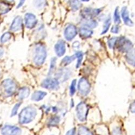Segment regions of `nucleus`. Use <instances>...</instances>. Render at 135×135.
Here are the masks:
<instances>
[{"mask_svg": "<svg viewBox=\"0 0 135 135\" xmlns=\"http://www.w3.org/2000/svg\"><path fill=\"white\" fill-rule=\"evenodd\" d=\"M78 89L81 95L86 96L90 91V84L85 78H82L78 82Z\"/></svg>", "mask_w": 135, "mask_h": 135, "instance_id": "423d86ee", "label": "nucleus"}, {"mask_svg": "<svg viewBox=\"0 0 135 135\" xmlns=\"http://www.w3.org/2000/svg\"><path fill=\"white\" fill-rule=\"evenodd\" d=\"M75 55H76V58L77 59V60H78L77 62V64H76V68H78L80 67V66L81 64L82 61L83 60V54L82 52L78 51V52H77Z\"/></svg>", "mask_w": 135, "mask_h": 135, "instance_id": "bb28decb", "label": "nucleus"}, {"mask_svg": "<svg viewBox=\"0 0 135 135\" xmlns=\"http://www.w3.org/2000/svg\"><path fill=\"white\" fill-rule=\"evenodd\" d=\"M82 1H84V2H88L89 1V0H82Z\"/></svg>", "mask_w": 135, "mask_h": 135, "instance_id": "79ce46f5", "label": "nucleus"}, {"mask_svg": "<svg viewBox=\"0 0 135 135\" xmlns=\"http://www.w3.org/2000/svg\"><path fill=\"white\" fill-rule=\"evenodd\" d=\"M118 49L122 52H128L131 49L132 44L131 42L126 38H120L117 43ZM115 43V44H116Z\"/></svg>", "mask_w": 135, "mask_h": 135, "instance_id": "1a4fd4ad", "label": "nucleus"}, {"mask_svg": "<svg viewBox=\"0 0 135 135\" xmlns=\"http://www.w3.org/2000/svg\"><path fill=\"white\" fill-rule=\"evenodd\" d=\"M70 5L74 11H76L81 6V3L78 0H70Z\"/></svg>", "mask_w": 135, "mask_h": 135, "instance_id": "5701e85b", "label": "nucleus"}, {"mask_svg": "<svg viewBox=\"0 0 135 135\" xmlns=\"http://www.w3.org/2000/svg\"><path fill=\"white\" fill-rule=\"evenodd\" d=\"M7 1H8V2H12V1H13L14 0H7Z\"/></svg>", "mask_w": 135, "mask_h": 135, "instance_id": "a19ab883", "label": "nucleus"}, {"mask_svg": "<svg viewBox=\"0 0 135 135\" xmlns=\"http://www.w3.org/2000/svg\"><path fill=\"white\" fill-rule=\"evenodd\" d=\"M10 38H11V34L9 32H7L2 35L1 38H0V41H1L2 43H4L8 42L10 39Z\"/></svg>", "mask_w": 135, "mask_h": 135, "instance_id": "c85d7f7f", "label": "nucleus"}, {"mask_svg": "<svg viewBox=\"0 0 135 135\" xmlns=\"http://www.w3.org/2000/svg\"><path fill=\"white\" fill-rule=\"evenodd\" d=\"M59 121H60L59 117H58L57 116H55L51 118L49 120V124L50 126H55L57 124L59 123Z\"/></svg>", "mask_w": 135, "mask_h": 135, "instance_id": "473e14b6", "label": "nucleus"}, {"mask_svg": "<svg viewBox=\"0 0 135 135\" xmlns=\"http://www.w3.org/2000/svg\"><path fill=\"white\" fill-rule=\"evenodd\" d=\"M1 133L2 135H21L22 130L17 127L6 125L2 128Z\"/></svg>", "mask_w": 135, "mask_h": 135, "instance_id": "39448f33", "label": "nucleus"}, {"mask_svg": "<svg viewBox=\"0 0 135 135\" xmlns=\"http://www.w3.org/2000/svg\"><path fill=\"white\" fill-rule=\"evenodd\" d=\"M100 10L99 9H89L85 8L83 11V16L85 17H93L96 16L100 13Z\"/></svg>", "mask_w": 135, "mask_h": 135, "instance_id": "4468645a", "label": "nucleus"}, {"mask_svg": "<svg viewBox=\"0 0 135 135\" xmlns=\"http://www.w3.org/2000/svg\"><path fill=\"white\" fill-rule=\"evenodd\" d=\"M88 111V108L85 103L81 102L77 105L76 107L77 116L79 120L81 122H84L85 120Z\"/></svg>", "mask_w": 135, "mask_h": 135, "instance_id": "20e7f679", "label": "nucleus"}, {"mask_svg": "<svg viewBox=\"0 0 135 135\" xmlns=\"http://www.w3.org/2000/svg\"><path fill=\"white\" fill-rule=\"evenodd\" d=\"M25 19L26 26L29 29H32L35 27L37 22L36 16L31 13L26 14Z\"/></svg>", "mask_w": 135, "mask_h": 135, "instance_id": "9d476101", "label": "nucleus"}, {"mask_svg": "<svg viewBox=\"0 0 135 135\" xmlns=\"http://www.w3.org/2000/svg\"><path fill=\"white\" fill-rule=\"evenodd\" d=\"M22 26V19L21 17H16L13 21L12 24L10 26V30L16 32L20 30Z\"/></svg>", "mask_w": 135, "mask_h": 135, "instance_id": "ddd939ff", "label": "nucleus"}, {"mask_svg": "<svg viewBox=\"0 0 135 135\" xmlns=\"http://www.w3.org/2000/svg\"><path fill=\"white\" fill-rule=\"evenodd\" d=\"M47 95V93L44 91H37L35 93H33V94L31 96V99L32 100L38 101L41 100L43 99L45 96Z\"/></svg>", "mask_w": 135, "mask_h": 135, "instance_id": "a211bd4d", "label": "nucleus"}, {"mask_svg": "<svg viewBox=\"0 0 135 135\" xmlns=\"http://www.w3.org/2000/svg\"><path fill=\"white\" fill-rule=\"evenodd\" d=\"M46 0H33V4L37 9H42L46 6Z\"/></svg>", "mask_w": 135, "mask_h": 135, "instance_id": "412c9836", "label": "nucleus"}, {"mask_svg": "<svg viewBox=\"0 0 135 135\" xmlns=\"http://www.w3.org/2000/svg\"><path fill=\"white\" fill-rule=\"evenodd\" d=\"M21 106V103H16L13 107L12 112H11V117L17 115L18 110Z\"/></svg>", "mask_w": 135, "mask_h": 135, "instance_id": "7c9ffc66", "label": "nucleus"}, {"mask_svg": "<svg viewBox=\"0 0 135 135\" xmlns=\"http://www.w3.org/2000/svg\"><path fill=\"white\" fill-rule=\"evenodd\" d=\"M3 54H4L3 49L1 47H0V57H2V56L3 55Z\"/></svg>", "mask_w": 135, "mask_h": 135, "instance_id": "ea45409f", "label": "nucleus"}, {"mask_svg": "<svg viewBox=\"0 0 135 135\" xmlns=\"http://www.w3.org/2000/svg\"><path fill=\"white\" fill-rule=\"evenodd\" d=\"M56 59L55 57H53L51 60V64L50 66V69L49 71V75H51L53 73V72L55 71V69L56 67Z\"/></svg>", "mask_w": 135, "mask_h": 135, "instance_id": "c756f323", "label": "nucleus"}, {"mask_svg": "<svg viewBox=\"0 0 135 135\" xmlns=\"http://www.w3.org/2000/svg\"><path fill=\"white\" fill-rule=\"evenodd\" d=\"M114 22L116 24H119L120 23V15L119 13V10H118V8L117 7L114 13Z\"/></svg>", "mask_w": 135, "mask_h": 135, "instance_id": "cd10ccee", "label": "nucleus"}, {"mask_svg": "<svg viewBox=\"0 0 135 135\" xmlns=\"http://www.w3.org/2000/svg\"><path fill=\"white\" fill-rule=\"evenodd\" d=\"M112 135H123L120 128L116 127L112 131Z\"/></svg>", "mask_w": 135, "mask_h": 135, "instance_id": "72a5a7b5", "label": "nucleus"}, {"mask_svg": "<svg viewBox=\"0 0 135 135\" xmlns=\"http://www.w3.org/2000/svg\"><path fill=\"white\" fill-rule=\"evenodd\" d=\"M98 25L97 22L96 21H94L92 20H89L85 22L84 26H86L90 28H94L96 27Z\"/></svg>", "mask_w": 135, "mask_h": 135, "instance_id": "a878e982", "label": "nucleus"}, {"mask_svg": "<svg viewBox=\"0 0 135 135\" xmlns=\"http://www.w3.org/2000/svg\"><path fill=\"white\" fill-rule=\"evenodd\" d=\"M80 33L81 36L85 38H88L90 37L93 34V31L89 30L86 28H81L80 30Z\"/></svg>", "mask_w": 135, "mask_h": 135, "instance_id": "6ab92c4d", "label": "nucleus"}, {"mask_svg": "<svg viewBox=\"0 0 135 135\" xmlns=\"http://www.w3.org/2000/svg\"><path fill=\"white\" fill-rule=\"evenodd\" d=\"M117 38L116 37H113L111 38L110 40H109L108 41V46L110 48H114V46L115 45L116 42L117 41Z\"/></svg>", "mask_w": 135, "mask_h": 135, "instance_id": "f704fd0d", "label": "nucleus"}, {"mask_svg": "<svg viewBox=\"0 0 135 135\" xmlns=\"http://www.w3.org/2000/svg\"><path fill=\"white\" fill-rule=\"evenodd\" d=\"M47 52L46 48L42 44H38L35 49L33 61L36 65H42L46 59Z\"/></svg>", "mask_w": 135, "mask_h": 135, "instance_id": "f03ea898", "label": "nucleus"}, {"mask_svg": "<svg viewBox=\"0 0 135 135\" xmlns=\"http://www.w3.org/2000/svg\"><path fill=\"white\" fill-rule=\"evenodd\" d=\"M55 50L56 55L59 57L62 56L65 52V44L63 41H59L55 46Z\"/></svg>", "mask_w": 135, "mask_h": 135, "instance_id": "f8f14e48", "label": "nucleus"}, {"mask_svg": "<svg viewBox=\"0 0 135 135\" xmlns=\"http://www.w3.org/2000/svg\"><path fill=\"white\" fill-rule=\"evenodd\" d=\"M42 86L49 90H57L59 88V82L56 78H48L43 81Z\"/></svg>", "mask_w": 135, "mask_h": 135, "instance_id": "0eeeda50", "label": "nucleus"}, {"mask_svg": "<svg viewBox=\"0 0 135 135\" xmlns=\"http://www.w3.org/2000/svg\"><path fill=\"white\" fill-rule=\"evenodd\" d=\"M121 16L124 22L127 26L129 27L133 26V23L129 17V14L127 7H124L122 8L121 10Z\"/></svg>", "mask_w": 135, "mask_h": 135, "instance_id": "9b49d317", "label": "nucleus"}, {"mask_svg": "<svg viewBox=\"0 0 135 135\" xmlns=\"http://www.w3.org/2000/svg\"><path fill=\"white\" fill-rule=\"evenodd\" d=\"M130 110L131 112L135 114V102H133L131 104L130 107Z\"/></svg>", "mask_w": 135, "mask_h": 135, "instance_id": "4c0bfd02", "label": "nucleus"}, {"mask_svg": "<svg viewBox=\"0 0 135 135\" xmlns=\"http://www.w3.org/2000/svg\"><path fill=\"white\" fill-rule=\"evenodd\" d=\"M76 80H74L72 81L70 87V94L71 96H73L76 91Z\"/></svg>", "mask_w": 135, "mask_h": 135, "instance_id": "2f4dec72", "label": "nucleus"}, {"mask_svg": "<svg viewBox=\"0 0 135 135\" xmlns=\"http://www.w3.org/2000/svg\"><path fill=\"white\" fill-rule=\"evenodd\" d=\"M0 119H1V118H0Z\"/></svg>", "mask_w": 135, "mask_h": 135, "instance_id": "37998d69", "label": "nucleus"}, {"mask_svg": "<svg viewBox=\"0 0 135 135\" xmlns=\"http://www.w3.org/2000/svg\"><path fill=\"white\" fill-rule=\"evenodd\" d=\"M77 33L76 27L74 25L67 26L64 30V37L67 41L73 40Z\"/></svg>", "mask_w": 135, "mask_h": 135, "instance_id": "6e6552de", "label": "nucleus"}, {"mask_svg": "<svg viewBox=\"0 0 135 135\" xmlns=\"http://www.w3.org/2000/svg\"><path fill=\"white\" fill-rule=\"evenodd\" d=\"M111 18L109 17L104 22V24L103 26V31L101 33V34L103 35L104 34V33H107L110 28V26L111 25Z\"/></svg>", "mask_w": 135, "mask_h": 135, "instance_id": "393cba45", "label": "nucleus"}, {"mask_svg": "<svg viewBox=\"0 0 135 135\" xmlns=\"http://www.w3.org/2000/svg\"><path fill=\"white\" fill-rule=\"evenodd\" d=\"M2 86L5 95L7 96L13 95L16 91V84L13 80L10 79L5 80L2 82Z\"/></svg>", "mask_w": 135, "mask_h": 135, "instance_id": "7ed1b4c3", "label": "nucleus"}, {"mask_svg": "<svg viewBox=\"0 0 135 135\" xmlns=\"http://www.w3.org/2000/svg\"><path fill=\"white\" fill-rule=\"evenodd\" d=\"M111 32L114 33H117L119 32V27L117 26H114L112 27Z\"/></svg>", "mask_w": 135, "mask_h": 135, "instance_id": "c9c22d12", "label": "nucleus"}, {"mask_svg": "<svg viewBox=\"0 0 135 135\" xmlns=\"http://www.w3.org/2000/svg\"><path fill=\"white\" fill-rule=\"evenodd\" d=\"M37 115L36 109L31 107L24 108L19 115V122L22 124H27L35 119Z\"/></svg>", "mask_w": 135, "mask_h": 135, "instance_id": "f257e3e1", "label": "nucleus"}, {"mask_svg": "<svg viewBox=\"0 0 135 135\" xmlns=\"http://www.w3.org/2000/svg\"><path fill=\"white\" fill-rule=\"evenodd\" d=\"M76 58V57L75 55L72 56H66V57H65L62 60L61 64L64 66H66L67 65H68L69 64H70V63H71L74 60H75Z\"/></svg>", "mask_w": 135, "mask_h": 135, "instance_id": "aec40b11", "label": "nucleus"}, {"mask_svg": "<svg viewBox=\"0 0 135 135\" xmlns=\"http://www.w3.org/2000/svg\"><path fill=\"white\" fill-rule=\"evenodd\" d=\"M69 71L68 70L66 69H64V70H61L57 72V73L56 74V76H57V79L61 80L62 81H66V80L68 79V78L69 77Z\"/></svg>", "mask_w": 135, "mask_h": 135, "instance_id": "dca6fc26", "label": "nucleus"}, {"mask_svg": "<svg viewBox=\"0 0 135 135\" xmlns=\"http://www.w3.org/2000/svg\"><path fill=\"white\" fill-rule=\"evenodd\" d=\"M65 135H76V130L75 129H72L69 131H68Z\"/></svg>", "mask_w": 135, "mask_h": 135, "instance_id": "e433bc0d", "label": "nucleus"}, {"mask_svg": "<svg viewBox=\"0 0 135 135\" xmlns=\"http://www.w3.org/2000/svg\"><path fill=\"white\" fill-rule=\"evenodd\" d=\"M78 135H94L92 132L84 127H80L78 130Z\"/></svg>", "mask_w": 135, "mask_h": 135, "instance_id": "b1692460", "label": "nucleus"}, {"mask_svg": "<svg viewBox=\"0 0 135 135\" xmlns=\"http://www.w3.org/2000/svg\"><path fill=\"white\" fill-rule=\"evenodd\" d=\"M9 6L4 2H0V14L7 13L10 10Z\"/></svg>", "mask_w": 135, "mask_h": 135, "instance_id": "4be33fe9", "label": "nucleus"}, {"mask_svg": "<svg viewBox=\"0 0 135 135\" xmlns=\"http://www.w3.org/2000/svg\"><path fill=\"white\" fill-rule=\"evenodd\" d=\"M126 60L129 64L135 67V49H131L128 52Z\"/></svg>", "mask_w": 135, "mask_h": 135, "instance_id": "2eb2a0df", "label": "nucleus"}, {"mask_svg": "<svg viewBox=\"0 0 135 135\" xmlns=\"http://www.w3.org/2000/svg\"><path fill=\"white\" fill-rule=\"evenodd\" d=\"M26 0H20V2H19V4L18 5V8L21 7L22 5H23V4L25 3Z\"/></svg>", "mask_w": 135, "mask_h": 135, "instance_id": "58836bf2", "label": "nucleus"}, {"mask_svg": "<svg viewBox=\"0 0 135 135\" xmlns=\"http://www.w3.org/2000/svg\"><path fill=\"white\" fill-rule=\"evenodd\" d=\"M30 94V89L28 87H23L21 88L18 92V97L20 99L23 100L27 98Z\"/></svg>", "mask_w": 135, "mask_h": 135, "instance_id": "f3484780", "label": "nucleus"}]
</instances>
